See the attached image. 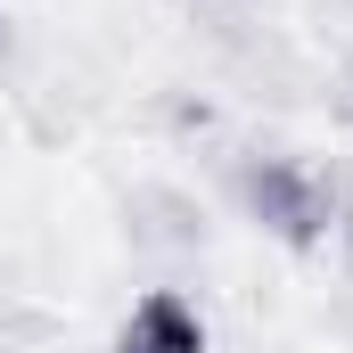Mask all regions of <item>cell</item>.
I'll list each match as a JSON object with an SVG mask.
<instances>
[{"label":"cell","mask_w":353,"mask_h":353,"mask_svg":"<svg viewBox=\"0 0 353 353\" xmlns=\"http://www.w3.org/2000/svg\"><path fill=\"white\" fill-rule=\"evenodd\" d=\"M230 189H239V214L263 230L271 247H288V255H312V247H329V239H337L345 189H337L329 165H312V157H288V148L247 157Z\"/></svg>","instance_id":"6da1fadb"},{"label":"cell","mask_w":353,"mask_h":353,"mask_svg":"<svg viewBox=\"0 0 353 353\" xmlns=\"http://www.w3.org/2000/svg\"><path fill=\"white\" fill-rule=\"evenodd\" d=\"M123 230H132V247L157 255V263L205 255V205H197L189 189H173V181H140L132 205H123Z\"/></svg>","instance_id":"7a4b0ae2"},{"label":"cell","mask_w":353,"mask_h":353,"mask_svg":"<svg viewBox=\"0 0 353 353\" xmlns=\"http://www.w3.org/2000/svg\"><path fill=\"white\" fill-rule=\"evenodd\" d=\"M115 353H205V312H197L181 288H148V296L123 312Z\"/></svg>","instance_id":"3957f363"},{"label":"cell","mask_w":353,"mask_h":353,"mask_svg":"<svg viewBox=\"0 0 353 353\" xmlns=\"http://www.w3.org/2000/svg\"><path fill=\"white\" fill-rule=\"evenodd\" d=\"M17 66H25V33H17V17L0 8V83H17Z\"/></svg>","instance_id":"277c9868"},{"label":"cell","mask_w":353,"mask_h":353,"mask_svg":"<svg viewBox=\"0 0 353 353\" xmlns=\"http://www.w3.org/2000/svg\"><path fill=\"white\" fill-rule=\"evenodd\" d=\"M329 107H337V123L353 132V58L337 66V83H329Z\"/></svg>","instance_id":"5b68a950"},{"label":"cell","mask_w":353,"mask_h":353,"mask_svg":"<svg viewBox=\"0 0 353 353\" xmlns=\"http://www.w3.org/2000/svg\"><path fill=\"white\" fill-rule=\"evenodd\" d=\"M181 8H197V17H239L247 0H181Z\"/></svg>","instance_id":"8992f818"},{"label":"cell","mask_w":353,"mask_h":353,"mask_svg":"<svg viewBox=\"0 0 353 353\" xmlns=\"http://www.w3.org/2000/svg\"><path fill=\"white\" fill-rule=\"evenodd\" d=\"M337 247H345V263H353V189H345V214H337Z\"/></svg>","instance_id":"52a82bcc"},{"label":"cell","mask_w":353,"mask_h":353,"mask_svg":"<svg viewBox=\"0 0 353 353\" xmlns=\"http://www.w3.org/2000/svg\"><path fill=\"white\" fill-rule=\"evenodd\" d=\"M345 8H353V0H345Z\"/></svg>","instance_id":"ba28073f"}]
</instances>
